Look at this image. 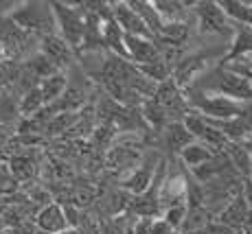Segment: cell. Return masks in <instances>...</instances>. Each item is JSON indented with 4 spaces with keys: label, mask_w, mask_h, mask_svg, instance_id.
Here are the masks:
<instances>
[{
    "label": "cell",
    "mask_w": 252,
    "mask_h": 234,
    "mask_svg": "<svg viewBox=\"0 0 252 234\" xmlns=\"http://www.w3.org/2000/svg\"><path fill=\"white\" fill-rule=\"evenodd\" d=\"M9 18H11L20 29H24L31 37H35L37 42H40L42 37L55 35L57 33L53 2H44V0H27V2H20L13 9H9Z\"/></svg>",
    "instance_id": "obj_1"
},
{
    "label": "cell",
    "mask_w": 252,
    "mask_h": 234,
    "mask_svg": "<svg viewBox=\"0 0 252 234\" xmlns=\"http://www.w3.org/2000/svg\"><path fill=\"white\" fill-rule=\"evenodd\" d=\"M191 88H197V90L208 92V94L228 96V99L239 101V103H250L252 101V81L221 64H217L208 72V77H204L202 81H195Z\"/></svg>",
    "instance_id": "obj_2"
},
{
    "label": "cell",
    "mask_w": 252,
    "mask_h": 234,
    "mask_svg": "<svg viewBox=\"0 0 252 234\" xmlns=\"http://www.w3.org/2000/svg\"><path fill=\"white\" fill-rule=\"evenodd\" d=\"M53 11H55L57 35L68 42V46L79 57L81 42H84V33H86L84 13L79 11L77 2H53Z\"/></svg>",
    "instance_id": "obj_3"
},
{
    "label": "cell",
    "mask_w": 252,
    "mask_h": 234,
    "mask_svg": "<svg viewBox=\"0 0 252 234\" xmlns=\"http://www.w3.org/2000/svg\"><path fill=\"white\" fill-rule=\"evenodd\" d=\"M0 42L7 51L9 59L27 61L31 53V44H40L35 37H31L24 29H20L9 18V13H0Z\"/></svg>",
    "instance_id": "obj_4"
},
{
    "label": "cell",
    "mask_w": 252,
    "mask_h": 234,
    "mask_svg": "<svg viewBox=\"0 0 252 234\" xmlns=\"http://www.w3.org/2000/svg\"><path fill=\"white\" fill-rule=\"evenodd\" d=\"M193 16L197 20L200 33H215V35H235V27L224 13L220 2L213 0H200L193 2Z\"/></svg>",
    "instance_id": "obj_5"
},
{
    "label": "cell",
    "mask_w": 252,
    "mask_h": 234,
    "mask_svg": "<svg viewBox=\"0 0 252 234\" xmlns=\"http://www.w3.org/2000/svg\"><path fill=\"white\" fill-rule=\"evenodd\" d=\"M37 51H40L42 55H46L62 72H66L68 68H72V66H75V61L79 59V57H77V53L68 46V42L62 40L57 33H55V35L42 37L40 44H37Z\"/></svg>",
    "instance_id": "obj_6"
},
{
    "label": "cell",
    "mask_w": 252,
    "mask_h": 234,
    "mask_svg": "<svg viewBox=\"0 0 252 234\" xmlns=\"http://www.w3.org/2000/svg\"><path fill=\"white\" fill-rule=\"evenodd\" d=\"M125 46H127V59L134 66H149V64H156V61L164 59L156 40L125 35Z\"/></svg>",
    "instance_id": "obj_7"
},
{
    "label": "cell",
    "mask_w": 252,
    "mask_h": 234,
    "mask_svg": "<svg viewBox=\"0 0 252 234\" xmlns=\"http://www.w3.org/2000/svg\"><path fill=\"white\" fill-rule=\"evenodd\" d=\"M112 16L119 22V27L125 31V35H136V37H147L154 40L152 31L147 29V24L143 22V18L132 9V4L121 0V2H112Z\"/></svg>",
    "instance_id": "obj_8"
},
{
    "label": "cell",
    "mask_w": 252,
    "mask_h": 234,
    "mask_svg": "<svg viewBox=\"0 0 252 234\" xmlns=\"http://www.w3.org/2000/svg\"><path fill=\"white\" fill-rule=\"evenodd\" d=\"M158 164H160V162H158ZM158 164H156V158H154V160H145L140 167H136V171H129V175L123 179V182H121V186H123L125 191L132 193L134 197L143 195L149 186H152L154 177H156Z\"/></svg>",
    "instance_id": "obj_9"
},
{
    "label": "cell",
    "mask_w": 252,
    "mask_h": 234,
    "mask_svg": "<svg viewBox=\"0 0 252 234\" xmlns=\"http://www.w3.org/2000/svg\"><path fill=\"white\" fill-rule=\"evenodd\" d=\"M35 223H37V228L46 234H60V232L70 230L66 210L60 206V204H46V206L37 212Z\"/></svg>",
    "instance_id": "obj_10"
},
{
    "label": "cell",
    "mask_w": 252,
    "mask_h": 234,
    "mask_svg": "<svg viewBox=\"0 0 252 234\" xmlns=\"http://www.w3.org/2000/svg\"><path fill=\"white\" fill-rule=\"evenodd\" d=\"M252 57V29L248 27H235V35L228 46L226 57L220 64H239Z\"/></svg>",
    "instance_id": "obj_11"
},
{
    "label": "cell",
    "mask_w": 252,
    "mask_h": 234,
    "mask_svg": "<svg viewBox=\"0 0 252 234\" xmlns=\"http://www.w3.org/2000/svg\"><path fill=\"white\" fill-rule=\"evenodd\" d=\"M160 143L164 145V149L173 151V153L180 155L184 149L189 147V145L195 143V138L191 136V131L184 127L182 120H173V123H169L167 127L160 131Z\"/></svg>",
    "instance_id": "obj_12"
},
{
    "label": "cell",
    "mask_w": 252,
    "mask_h": 234,
    "mask_svg": "<svg viewBox=\"0 0 252 234\" xmlns=\"http://www.w3.org/2000/svg\"><path fill=\"white\" fill-rule=\"evenodd\" d=\"M103 44H105V51L112 53L116 57H123L127 59V46H125V31L119 27V22L112 18L103 22ZM129 61V59H127Z\"/></svg>",
    "instance_id": "obj_13"
},
{
    "label": "cell",
    "mask_w": 252,
    "mask_h": 234,
    "mask_svg": "<svg viewBox=\"0 0 252 234\" xmlns=\"http://www.w3.org/2000/svg\"><path fill=\"white\" fill-rule=\"evenodd\" d=\"M129 4H132L134 11L143 18V22L147 24V29L152 31L154 40H156V37L162 33V29H164V20L160 18V13L156 11L154 2H149V0H129Z\"/></svg>",
    "instance_id": "obj_14"
},
{
    "label": "cell",
    "mask_w": 252,
    "mask_h": 234,
    "mask_svg": "<svg viewBox=\"0 0 252 234\" xmlns=\"http://www.w3.org/2000/svg\"><path fill=\"white\" fill-rule=\"evenodd\" d=\"M215 155L217 153L211 147H206L204 143H197V140H195V143L189 145V147L180 153V160L191 171H195V169H200V167H204V164H208L213 158H215Z\"/></svg>",
    "instance_id": "obj_15"
},
{
    "label": "cell",
    "mask_w": 252,
    "mask_h": 234,
    "mask_svg": "<svg viewBox=\"0 0 252 234\" xmlns=\"http://www.w3.org/2000/svg\"><path fill=\"white\" fill-rule=\"evenodd\" d=\"M221 9L228 16V20L237 27L252 29V2H241V0H221Z\"/></svg>",
    "instance_id": "obj_16"
},
{
    "label": "cell",
    "mask_w": 252,
    "mask_h": 234,
    "mask_svg": "<svg viewBox=\"0 0 252 234\" xmlns=\"http://www.w3.org/2000/svg\"><path fill=\"white\" fill-rule=\"evenodd\" d=\"M66 88H68V72H57V75L48 77L46 81H42L40 90H42V96H44V101H46V107L53 105L55 101H60L62 94L66 92Z\"/></svg>",
    "instance_id": "obj_17"
},
{
    "label": "cell",
    "mask_w": 252,
    "mask_h": 234,
    "mask_svg": "<svg viewBox=\"0 0 252 234\" xmlns=\"http://www.w3.org/2000/svg\"><path fill=\"white\" fill-rule=\"evenodd\" d=\"M246 217H248V199H246L244 193H239L228 204V208L221 212V223H226V226H239V223L246 221Z\"/></svg>",
    "instance_id": "obj_18"
},
{
    "label": "cell",
    "mask_w": 252,
    "mask_h": 234,
    "mask_svg": "<svg viewBox=\"0 0 252 234\" xmlns=\"http://www.w3.org/2000/svg\"><path fill=\"white\" fill-rule=\"evenodd\" d=\"M44 107H46V101H44V96H42V90L35 88V90L27 92L20 99V116L22 118H35Z\"/></svg>",
    "instance_id": "obj_19"
},
{
    "label": "cell",
    "mask_w": 252,
    "mask_h": 234,
    "mask_svg": "<svg viewBox=\"0 0 252 234\" xmlns=\"http://www.w3.org/2000/svg\"><path fill=\"white\" fill-rule=\"evenodd\" d=\"M187 217H189V204H173V206H169L167 210H164V221H167L173 230L184 226Z\"/></svg>",
    "instance_id": "obj_20"
},
{
    "label": "cell",
    "mask_w": 252,
    "mask_h": 234,
    "mask_svg": "<svg viewBox=\"0 0 252 234\" xmlns=\"http://www.w3.org/2000/svg\"><path fill=\"white\" fill-rule=\"evenodd\" d=\"M101 234H129L125 228V217H112L101 223Z\"/></svg>",
    "instance_id": "obj_21"
},
{
    "label": "cell",
    "mask_w": 252,
    "mask_h": 234,
    "mask_svg": "<svg viewBox=\"0 0 252 234\" xmlns=\"http://www.w3.org/2000/svg\"><path fill=\"white\" fill-rule=\"evenodd\" d=\"M7 59H9V55H7V51H4L2 42H0V64H2V61H7Z\"/></svg>",
    "instance_id": "obj_22"
},
{
    "label": "cell",
    "mask_w": 252,
    "mask_h": 234,
    "mask_svg": "<svg viewBox=\"0 0 252 234\" xmlns=\"http://www.w3.org/2000/svg\"><path fill=\"white\" fill-rule=\"evenodd\" d=\"M60 234H79V232H77V230H72V228H70V230H66V232H60Z\"/></svg>",
    "instance_id": "obj_23"
}]
</instances>
